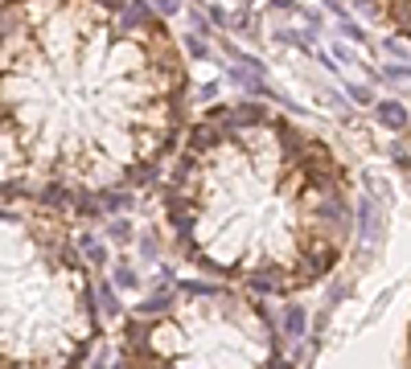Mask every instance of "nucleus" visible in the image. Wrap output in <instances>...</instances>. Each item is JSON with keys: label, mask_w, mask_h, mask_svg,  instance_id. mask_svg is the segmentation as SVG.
<instances>
[{"label": "nucleus", "mask_w": 411, "mask_h": 369, "mask_svg": "<svg viewBox=\"0 0 411 369\" xmlns=\"http://www.w3.org/2000/svg\"><path fill=\"white\" fill-rule=\"evenodd\" d=\"M119 357L128 366H280L272 312L231 288L202 279H161V292L124 316Z\"/></svg>", "instance_id": "nucleus-4"}, {"label": "nucleus", "mask_w": 411, "mask_h": 369, "mask_svg": "<svg viewBox=\"0 0 411 369\" xmlns=\"http://www.w3.org/2000/svg\"><path fill=\"white\" fill-rule=\"evenodd\" d=\"M74 242H78V251H82L86 267H107V246H103L99 238H74Z\"/></svg>", "instance_id": "nucleus-8"}, {"label": "nucleus", "mask_w": 411, "mask_h": 369, "mask_svg": "<svg viewBox=\"0 0 411 369\" xmlns=\"http://www.w3.org/2000/svg\"><path fill=\"white\" fill-rule=\"evenodd\" d=\"M189 123V66L148 0H0V205L128 209Z\"/></svg>", "instance_id": "nucleus-1"}, {"label": "nucleus", "mask_w": 411, "mask_h": 369, "mask_svg": "<svg viewBox=\"0 0 411 369\" xmlns=\"http://www.w3.org/2000/svg\"><path fill=\"white\" fill-rule=\"evenodd\" d=\"M177 8H181V0H156V12H161V16H173Z\"/></svg>", "instance_id": "nucleus-12"}, {"label": "nucleus", "mask_w": 411, "mask_h": 369, "mask_svg": "<svg viewBox=\"0 0 411 369\" xmlns=\"http://www.w3.org/2000/svg\"><path fill=\"white\" fill-rule=\"evenodd\" d=\"M375 107H379V119H383L391 131H399V136L408 131V107H403V103H395V99L379 103V99H375Z\"/></svg>", "instance_id": "nucleus-6"}, {"label": "nucleus", "mask_w": 411, "mask_h": 369, "mask_svg": "<svg viewBox=\"0 0 411 369\" xmlns=\"http://www.w3.org/2000/svg\"><path fill=\"white\" fill-rule=\"evenodd\" d=\"M350 99L362 103V107H371V103H375V90H371V86H350Z\"/></svg>", "instance_id": "nucleus-11"}, {"label": "nucleus", "mask_w": 411, "mask_h": 369, "mask_svg": "<svg viewBox=\"0 0 411 369\" xmlns=\"http://www.w3.org/2000/svg\"><path fill=\"white\" fill-rule=\"evenodd\" d=\"M107 234H111V238L124 246V242H132V222H128V218H115V222L107 226Z\"/></svg>", "instance_id": "nucleus-10"}, {"label": "nucleus", "mask_w": 411, "mask_h": 369, "mask_svg": "<svg viewBox=\"0 0 411 369\" xmlns=\"http://www.w3.org/2000/svg\"><path fill=\"white\" fill-rule=\"evenodd\" d=\"M99 333L95 279L70 218L0 205V366H82Z\"/></svg>", "instance_id": "nucleus-3"}, {"label": "nucleus", "mask_w": 411, "mask_h": 369, "mask_svg": "<svg viewBox=\"0 0 411 369\" xmlns=\"http://www.w3.org/2000/svg\"><path fill=\"white\" fill-rule=\"evenodd\" d=\"M115 288H119V292H132V288H140V275L132 271V263H115Z\"/></svg>", "instance_id": "nucleus-9"}, {"label": "nucleus", "mask_w": 411, "mask_h": 369, "mask_svg": "<svg viewBox=\"0 0 411 369\" xmlns=\"http://www.w3.org/2000/svg\"><path fill=\"white\" fill-rule=\"evenodd\" d=\"M272 4H276V8H284V12H288V8H296V0H272Z\"/></svg>", "instance_id": "nucleus-13"}, {"label": "nucleus", "mask_w": 411, "mask_h": 369, "mask_svg": "<svg viewBox=\"0 0 411 369\" xmlns=\"http://www.w3.org/2000/svg\"><path fill=\"white\" fill-rule=\"evenodd\" d=\"M198 4H202V0H198Z\"/></svg>", "instance_id": "nucleus-14"}, {"label": "nucleus", "mask_w": 411, "mask_h": 369, "mask_svg": "<svg viewBox=\"0 0 411 369\" xmlns=\"http://www.w3.org/2000/svg\"><path fill=\"white\" fill-rule=\"evenodd\" d=\"M161 205L198 271L255 296H301L346 259L358 193L329 140L239 99L185 123Z\"/></svg>", "instance_id": "nucleus-2"}, {"label": "nucleus", "mask_w": 411, "mask_h": 369, "mask_svg": "<svg viewBox=\"0 0 411 369\" xmlns=\"http://www.w3.org/2000/svg\"><path fill=\"white\" fill-rule=\"evenodd\" d=\"M305 325H309L305 308H301V304H284V316H280V329H284V337L301 341V337H305Z\"/></svg>", "instance_id": "nucleus-7"}, {"label": "nucleus", "mask_w": 411, "mask_h": 369, "mask_svg": "<svg viewBox=\"0 0 411 369\" xmlns=\"http://www.w3.org/2000/svg\"><path fill=\"white\" fill-rule=\"evenodd\" d=\"M379 21L395 29V37H408V0H366Z\"/></svg>", "instance_id": "nucleus-5"}]
</instances>
